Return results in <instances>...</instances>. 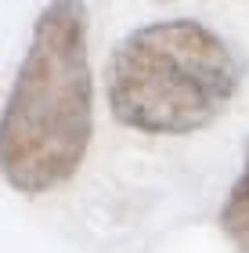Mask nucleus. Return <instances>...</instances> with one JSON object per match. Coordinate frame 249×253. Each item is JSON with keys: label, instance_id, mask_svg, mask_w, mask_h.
I'll list each match as a JSON object with an SVG mask.
<instances>
[{"label": "nucleus", "instance_id": "3", "mask_svg": "<svg viewBox=\"0 0 249 253\" xmlns=\"http://www.w3.org/2000/svg\"><path fill=\"white\" fill-rule=\"evenodd\" d=\"M220 228L228 232L239 246H249V141H246V159L242 174L235 177L228 199L220 206Z\"/></svg>", "mask_w": 249, "mask_h": 253}, {"label": "nucleus", "instance_id": "1", "mask_svg": "<svg viewBox=\"0 0 249 253\" xmlns=\"http://www.w3.org/2000/svg\"><path fill=\"white\" fill-rule=\"evenodd\" d=\"M94 134L87 4L51 0L33 22L29 51L4 101L0 163L22 195H43L80 170Z\"/></svg>", "mask_w": 249, "mask_h": 253}, {"label": "nucleus", "instance_id": "2", "mask_svg": "<svg viewBox=\"0 0 249 253\" xmlns=\"http://www.w3.org/2000/svg\"><path fill=\"white\" fill-rule=\"evenodd\" d=\"M242 62L195 18H163L127 33L108 62V109L141 134H191L239 94Z\"/></svg>", "mask_w": 249, "mask_h": 253}]
</instances>
